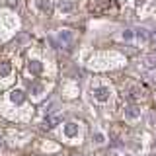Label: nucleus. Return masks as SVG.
<instances>
[{"label": "nucleus", "instance_id": "8", "mask_svg": "<svg viewBox=\"0 0 156 156\" xmlns=\"http://www.w3.org/2000/svg\"><path fill=\"white\" fill-rule=\"evenodd\" d=\"M135 37L139 39L140 43H146L148 41V31H146V29H135Z\"/></svg>", "mask_w": 156, "mask_h": 156}, {"label": "nucleus", "instance_id": "11", "mask_svg": "<svg viewBox=\"0 0 156 156\" xmlns=\"http://www.w3.org/2000/svg\"><path fill=\"white\" fill-rule=\"evenodd\" d=\"M72 10H74V4H72V2H68V0H62V2H61V12L68 14V12H72Z\"/></svg>", "mask_w": 156, "mask_h": 156}, {"label": "nucleus", "instance_id": "12", "mask_svg": "<svg viewBox=\"0 0 156 156\" xmlns=\"http://www.w3.org/2000/svg\"><path fill=\"white\" fill-rule=\"evenodd\" d=\"M43 90H45V86H43V84H37V82H33V84H31V94L33 96H41Z\"/></svg>", "mask_w": 156, "mask_h": 156}, {"label": "nucleus", "instance_id": "10", "mask_svg": "<svg viewBox=\"0 0 156 156\" xmlns=\"http://www.w3.org/2000/svg\"><path fill=\"white\" fill-rule=\"evenodd\" d=\"M111 4V0H94V4H92V8L94 10H104Z\"/></svg>", "mask_w": 156, "mask_h": 156}, {"label": "nucleus", "instance_id": "4", "mask_svg": "<svg viewBox=\"0 0 156 156\" xmlns=\"http://www.w3.org/2000/svg\"><path fill=\"white\" fill-rule=\"evenodd\" d=\"M10 101L12 104H23L26 101V94L22 90H12L10 92Z\"/></svg>", "mask_w": 156, "mask_h": 156}, {"label": "nucleus", "instance_id": "2", "mask_svg": "<svg viewBox=\"0 0 156 156\" xmlns=\"http://www.w3.org/2000/svg\"><path fill=\"white\" fill-rule=\"evenodd\" d=\"M139 117H140V107H139V105L131 104V105L125 107V119L135 121V119H139Z\"/></svg>", "mask_w": 156, "mask_h": 156}, {"label": "nucleus", "instance_id": "1", "mask_svg": "<svg viewBox=\"0 0 156 156\" xmlns=\"http://www.w3.org/2000/svg\"><path fill=\"white\" fill-rule=\"evenodd\" d=\"M92 98H94L96 101H100V104H105V101H109V98H111V90L107 86L94 88V90H92Z\"/></svg>", "mask_w": 156, "mask_h": 156}, {"label": "nucleus", "instance_id": "5", "mask_svg": "<svg viewBox=\"0 0 156 156\" xmlns=\"http://www.w3.org/2000/svg\"><path fill=\"white\" fill-rule=\"evenodd\" d=\"M27 68H29V72H31L33 76H39V74H41V70H43V66H41V62H39V61H31L27 65Z\"/></svg>", "mask_w": 156, "mask_h": 156}, {"label": "nucleus", "instance_id": "9", "mask_svg": "<svg viewBox=\"0 0 156 156\" xmlns=\"http://www.w3.org/2000/svg\"><path fill=\"white\" fill-rule=\"evenodd\" d=\"M144 65L148 68H156V53H150V55L144 57Z\"/></svg>", "mask_w": 156, "mask_h": 156}, {"label": "nucleus", "instance_id": "3", "mask_svg": "<svg viewBox=\"0 0 156 156\" xmlns=\"http://www.w3.org/2000/svg\"><path fill=\"white\" fill-rule=\"evenodd\" d=\"M58 41H61V45L65 49H70V45H72V33L68 31V29H62V31L58 33Z\"/></svg>", "mask_w": 156, "mask_h": 156}, {"label": "nucleus", "instance_id": "13", "mask_svg": "<svg viewBox=\"0 0 156 156\" xmlns=\"http://www.w3.org/2000/svg\"><path fill=\"white\" fill-rule=\"evenodd\" d=\"M10 72H12V66H10V62H0V76H8Z\"/></svg>", "mask_w": 156, "mask_h": 156}, {"label": "nucleus", "instance_id": "7", "mask_svg": "<svg viewBox=\"0 0 156 156\" xmlns=\"http://www.w3.org/2000/svg\"><path fill=\"white\" fill-rule=\"evenodd\" d=\"M39 8L43 14H51L53 10V0H39Z\"/></svg>", "mask_w": 156, "mask_h": 156}, {"label": "nucleus", "instance_id": "15", "mask_svg": "<svg viewBox=\"0 0 156 156\" xmlns=\"http://www.w3.org/2000/svg\"><path fill=\"white\" fill-rule=\"evenodd\" d=\"M121 37H123L125 41H131V39L135 37V31H131V29H125V31H123V35H121Z\"/></svg>", "mask_w": 156, "mask_h": 156}, {"label": "nucleus", "instance_id": "6", "mask_svg": "<svg viewBox=\"0 0 156 156\" xmlns=\"http://www.w3.org/2000/svg\"><path fill=\"white\" fill-rule=\"evenodd\" d=\"M65 135L66 136H76L78 135V123H66L65 125Z\"/></svg>", "mask_w": 156, "mask_h": 156}, {"label": "nucleus", "instance_id": "16", "mask_svg": "<svg viewBox=\"0 0 156 156\" xmlns=\"http://www.w3.org/2000/svg\"><path fill=\"white\" fill-rule=\"evenodd\" d=\"M94 139H96V143H105V136H104V133H96V136H94Z\"/></svg>", "mask_w": 156, "mask_h": 156}, {"label": "nucleus", "instance_id": "14", "mask_svg": "<svg viewBox=\"0 0 156 156\" xmlns=\"http://www.w3.org/2000/svg\"><path fill=\"white\" fill-rule=\"evenodd\" d=\"M58 117H49V119H45V123H43V127H45V129H51V127H55L57 123H58Z\"/></svg>", "mask_w": 156, "mask_h": 156}]
</instances>
